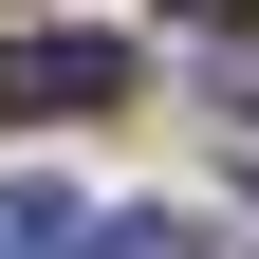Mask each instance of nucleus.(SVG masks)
<instances>
[{
  "mask_svg": "<svg viewBox=\"0 0 259 259\" xmlns=\"http://www.w3.org/2000/svg\"><path fill=\"white\" fill-rule=\"evenodd\" d=\"M93 259H204V222L185 204H130V222H93Z\"/></svg>",
  "mask_w": 259,
  "mask_h": 259,
  "instance_id": "nucleus-3",
  "label": "nucleus"
},
{
  "mask_svg": "<svg viewBox=\"0 0 259 259\" xmlns=\"http://www.w3.org/2000/svg\"><path fill=\"white\" fill-rule=\"evenodd\" d=\"M0 111H37V130L130 111V56H111V37H0Z\"/></svg>",
  "mask_w": 259,
  "mask_h": 259,
  "instance_id": "nucleus-1",
  "label": "nucleus"
},
{
  "mask_svg": "<svg viewBox=\"0 0 259 259\" xmlns=\"http://www.w3.org/2000/svg\"><path fill=\"white\" fill-rule=\"evenodd\" d=\"M0 259H93V222L56 204V185H0Z\"/></svg>",
  "mask_w": 259,
  "mask_h": 259,
  "instance_id": "nucleus-2",
  "label": "nucleus"
},
{
  "mask_svg": "<svg viewBox=\"0 0 259 259\" xmlns=\"http://www.w3.org/2000/svg\"><path fill=\"white\" fill-rule=\"evenodd\" d=\"M167 19H204V37H241V19H259V0H167Z\"/></svg>",
  "mask_w": 259,
  "mask_h": 259,
  "instance_id": "nucleus-4",
  "label": "nucleus"
}]
</instances>
